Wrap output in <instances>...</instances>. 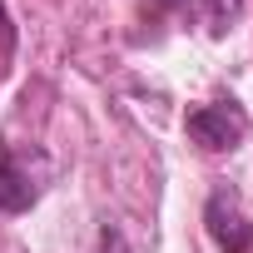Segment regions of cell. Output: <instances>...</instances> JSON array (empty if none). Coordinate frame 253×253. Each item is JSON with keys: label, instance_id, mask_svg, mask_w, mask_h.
<instances>
[{"label": "cell", "instance_id": "obj_1", "mask_svg": "<svg viewBox=\"0 0 253 253\" xmlns=\"http://www.w3.org/2000/svg\"><path fill=\"white\" fill-rule=\"evenodd\" d=\"M50 179V159L45 154H0V213H25Z\"/></svg>", "mask_w": 253, "mask_h": 253}, {"label": "cell", "instance_id": "obj_2", "mask_svg": "<svg viewBox=\"0 0 253 253\" xmlns=\"http://www.w3.org/2000/svg\"><path fill=\"white\" fill-rule=\"evenodd\" d=\"M248 134V114L233 104V99H218V104H199L189 114V139L204 144V149H238Z\"/></svg>", "mask_w": 253, "mask_h": 253}, {"label": "cell", "instance_id": "obj_3", "mask_svg": "<svg viewBox=\"0 0 253 253\" xmlns=\"http://www.w3.org/2000/svg\"><path fill=\"white\" fill-rule=\"evenodd\" d=\"M204 223H209V233H213V243H218L223 253H248V248H253V223L243 218V209H238V199H233L228 189H213V194H209Z\"/></svg>", "mask_w": 253, "mask_h": 253}, {"label": "cell", "instance_id": "obj_4", "mask_svg": "<svg viewBox=\"0 0 253 253\" xmlns=\"http://www.w3.org/2000/svg\"><path fill=\"white\" fill-rule=\"evenodd\" d=\"M94 253H134V248H129V238H124L114 223H104V228H99V243H94Z\"/></svg>", "mask_w": 253, "mask_h": 253}, {"label": "cell", "instance_id": "obj_5", "mask_svg": "<svg viewBox=\"0 0 253 253\" xmlns=\"http://www.w3.org/2000/svg\"><path fill=\"white\" fill-rule=\"evenodd\" d=\"M10 50H15V35H10V20H5V0H0V65L10 60Z\"/></svg>", "mask_w": 253, "mask_h": 253}]
</instances>
